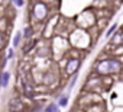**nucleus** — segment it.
Returning <instances> with one entry per match:
<instances>
[{
  "instance_id": "f257e3e1",
  "label": "nucleus",
  "mask_w": 123,
  "mask_h": 112,
  "mask_svg": "<svg viewBox=\"0 0 123 112\" xmlns=\"http://www.w3.org/2000/svg\"><path fill=\"white\" fill-rule=\"evenodd\" d=\"M97 70L101 74H110V73L120 70V63L114 58H107V60H103L97 64Z\"/></svg>"
},
{
  "instance_id": "f03ea898",
  "label": "nucleus",
  "mask_w": 123,
  "mask_h": 112,
  "mask_svg": "<svg viewBox=\"0 0 123 112\" xmlns=\"http://www.w3.org/2000/svg\"><path fill=\"white\" fill-rule=\"evenodd\" d=\"M32 13H33V16H35L36 21H42V19H45L46 15H48V7H46V5H43V3H36V5L33 6V9H32Z\"/></svg>"
},
{
  "instance_id": "7ed1b4c3",
  "label": "nucleus",
  "mask_w": 123,
  "mask_h": 112,
  "mask_svg": "<svg viewBox=\"0 0 123 112\" xmlns=\"http://www.w3.org/2000/svg\"><path fill=\"white\" fill-rule=\"evenodd\" d=\"M80 64H81V61H80V60H77V58H73V60H70V61L67 63V67H65V73H67L68 76L74 74V73L78 70Z\"/></svg>"
},
{
  "instance_id": "20e7f679",
  "label": "nucleus",
  "mask_w": 123,
  "mask_h": 112,
  "mask_svg": "<svg viewBox=\"0 0 123 112\" xmlns=\"http://www.w3.org/2000/svg\"><path fill=\"white\" fill-rule=\"evenodd\" d=\"M9 109H10V112H19V111L22 109L20 100H19V99H12L10 103H9Z\"/></svg>"
},
{
  "instance_id": "39448f33",
  "label": "nucleus",
  "mask_w": 123,
  "mask_h": 112,
  "mask_svg": "<svg viewBox=\"0 0 123 112\" xmlns=\"http://www.w3.org/2000/svg\"><path fill=\"white\" fill-rule=\"evenodd\" d=\"M9 79H10V73H9V71H5V73L2 74V77H0V84H2V87H7Z\"/></svg>"
},
{
  "instance_id": "423d86ee",
  "label": "nucleus",
  "mask_w": 123,
  "mask_h": 112,
  "mask_svg": "<svg viewBox=\"0 0 123 112\" xmlns=\"http://www.w3.org/2000/svg\"><path fill=\"white\" fill-rule=\"evenodd\" d=\"M43 112H59V109H58V105H56V103H49V105L45 108Z\"/></svg>"
},
{
  "instance_id": "0eeeda50",
  "label": "nucleus",
  "mask_w": 123,
  "mask_h": 112,
  "mask_svg": "<svg viewBox=\"0 0 123 112\" xmlns=\"http://www.w3.org/2000/svg\"><path fill=\"white\" fill-rule=\"evenodd\" d=\"M68 99H70V98H68V95H65V96H61V98H59V102H58V105H59V106H67V105H68Z\"/></svg>"
},
{
  "instance_id": "6e6552de",
  "label": "nucleus",
  "mask_w": 123,
  "mask_h": 112,
  "mask_svg": "<svg viewBox=\"0 0 123 112\" xmlns=\"http://www.w3.org/2000/svg\"><path fill=\"white\" fill-rule=\"evenodd\" d=\"M116 29H117V23H113V25H111V26H110V28H109V31H107V32H106V36H107V38H109V36H110V35H113V34H114V32H116Z\"/></svg>"
},
{
  "instance_id": "1a4fd4ad",
  "label": "nucleus",
  "mask_w": 123,
  "mask_h": 112,
  "mask_svg": "<svg viewBox=\"0 0 123 112\" xmlns=\"http://www.w3.org/2000/svg\"><path fill=\"white\" fill-rule=\"evenodd\" d=\"M20 39H22V34H16V35H15V38H13V47H15V48H16V47H19Z\"/></svg>"
},
{
  "instance_id": "9d476101",
  "label": "nucleus",
  "mask_w": 123,
  "mask_h": 112,
  "mask_svg": "<svg viewBox=\"0 0 123 112\" xmlns=\"http://www.w3.org/2000/svg\"><path fill=\"white\" fill-rule=\"evenodd\" d=\"M31 35H32V28H31V26H26V28H25V32H23V36L29 39Z\"/></svg>"
},
{
  "instance_id": "9b49d317",
  "label": "nucleus",
  "mask_w": 123,
  "mask_h": 112,
  "mask_svg": "<svg viewBox=\"0 0 123 112\" xmlns=\"http://www.w3.org/2000/svg\"><path fill=\"white\" fill-rule=\"evenodd\" d=\"M113 44H116V45H119V44H120V34H117V35L114 36V39H113Z\"/></svg>"
},
{
  "instance_id": "f8f14e48",
  "label": "nucleus",
  "mask_w": 123,
  "mask_h": 112,
  "mask_svg": "<svg viewBox=\"0 0 123 112\" xmlns=\"http://www.w3.org/2000/svg\"><path fill=\"white\" fill-rule=\"evenodd\" d=\"M35 45H36V42H35V41H33V42H32V44H29V45H28V47H26V49H25V51H26V52H28V51H29V49H32V48H33V47H35Z\"/></svg>"
},
{
  "instance_id": "ddd939ff",
  "label": "nucleus",
  "mask_w": 123,
  "mask_h": 112,
  "mask_svg": "<svg viewBox=\"0 0 123 112\" xmlns=\"http://www.w3.org/2000/svg\"><path fill=\"white\" fill-rule=\"evenodd\" d=\"M13 2H15V5H16V6H19V7H20V6H23V0H13Z\"/></svg>"
},
{
  "instance_id": "4468645a",
  "label": "nucleus",
  "mask_w": 123,
  "mask_h": 112,
  "mask_svg": "<svg viewBox=\"0 0 123 112\" xmlns=\"http://www.w3.org/2000/svg\"><path fill=\"white\" fill-rule=\"evenodd\" d=\"M7 60H10V58H13V49H9V52H7V57H6Z\"/></svg>"
},
{
  "instance_id": "2eb2a0df",
  "label": "nucleus",
  "mask_w": 123,
  "mask_h": 112,
  "mask_svg": "<svg viewBox=\"0 0 123 112\" xmlns=\"http://www.w3.org/2000/svg\"><path fill=\"white\" fill-rule=\"evenodd\" d=\"M3 42H5V36H3L2 32H0V45H3Z\"/></svg>"
}]
</instances>
